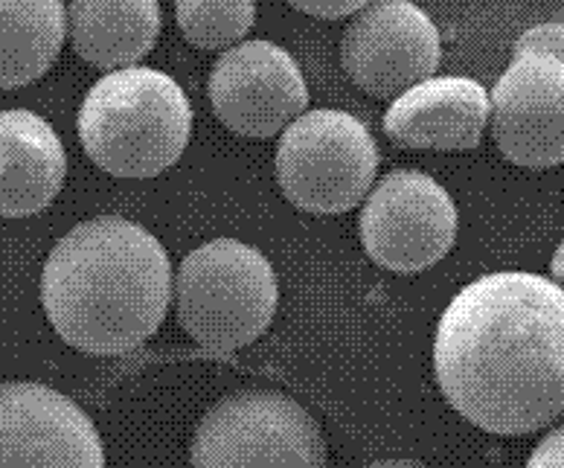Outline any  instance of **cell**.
I'll list each match as a JSON object with an SVG mask.
<instances>
[{
    "mask_svg": "<svg viewBox=\"0 0 564 468\" xmlns=\"http://www.w3.org/2000/svg\"><path fill=\"white\" fill-rule=\"evenodd\" d=\"M436 384L454 411L498 436H524L564 413V291L498 271L468 283L440 317Z\"/></svg>",
    "mask_w": 564,
    "mask_h": 468,
    "instance_id": "obj_1",
    "label": "cell"
},
{
    "mask_svg": "<svg viewBox=\"0 0 564 468\" xmlns=\"http://www.w3.org/2000/svg\"><path fill=\"white\" fill-rule=\"evenodd\" d=\"M170 297V253L129 218L82 221L41 271L47 320L88 356H122L145 344L161 329Z\"/></svg>",
    "mask_w": 564,
    "mask_h": 468,
    "instance_id": "obj_2",
    "label": "cell"
},
{
    "mask_svg": "<svg viewBox=\"0 0 564 468\" xmlns=\"http://www.w3.org/2000/svg\"><path fill=\"white\" fill-rule=\"evenodd\" d=\"M189 134V99L172 76L154 67L108 73L82 99L85 154L117 178L161 175L184 154Z\"/></svg>",
    "mask_w": 564,
    "mask_h": 468,
    "instance_id": "obj_3",
    "label": "cell"
},
{
    "mask_svg": "<svg viewBox=\"0 0 564 468\" xmlns=\"http://www.w3.org/2000/svg\"><path fill=\"white\" fill-rule=\"evenodd\" d=\"M280 285L271 262L236 239H213L181 262L177 324L213 352L248 347L271 326Z\"/></svg>",
    "mask_w": 564,
    "mask_h": 468,
    "instance_id": "obj_4",
    "label": "cell"
},
{
    "mask_svg": "<svg viewBox=\"0 0 564 468\" xmlns=\"http://www.w3.org/2000/svg\"><path fill=\"white\" fill-rule=\"evenodd\" d=\"M193 468H326L317 420L280 390L245 388L218 399L193 436Z\"/></svg>",
    "mask_w": 564,
    "mask_h": 468,
    "instance_id": "obj_5",
    "label": "cell"
},
{
    "mask_svg": "<svg viewBox=\"0 0 564 468\" xmlns=\"http://www.w3.org/2000/svg\"><path fill=\"white\" fill-rule=\"evenodd\" d=\"M379 145L352 113L321 108L282 131L276 181L294 207L317 216L352 210L372 189Z\"/></svg>",
    "mask_w": 564,
    "mask_h": 468,
    "instance_id": "obj_6",
    "label": "cell"
},
{
    "mask_svg": "<svg viewBox=\"0 0 564 468\" xmlns=\"http://www.w3.org/2000/svg\"><path fill=\"white\" fill-rule=\"evenodd\" d=\"M358 230L376 265L395 274H420L454 248L457 207L434 178L399 170L367 195Z\"/></svg>",
    "mask_w": 564,
    "mask_h": 468,
    "instance_id": "obj_7",
    "label": "cell"
},
{
    "mask_svg": "<svg viewBox=\"0 0 564 468\" xmlns=\"http://www.w3.org/2000/svg\"><path fill=\"white\" fill-rule=\"evenodd\" d=\"M443 41L434 21L408 0L367 3L340 39V62L349 79L379 99L434 79Z\"/></svg>",
    "mask_w": 564,
    "mask_h": 468,
    "instance_id": "obj_8",
    "label": "cell"
},
{
    "mask_svg": "<svg viewBox=\"0 0 564 468\" xmlns=\"http://www.w3.org/2000/svg\"><path fill=\"white\" fill-rule=\"evenodd\" d=\"M213 111L242 138H274L306 113L308 88L289 50L271 41H242L225 50L207 81Z\"/></svg>",
    "mask_w": 564,
    "mask_h": 468,
    "instance_id": "obj_9",
    "label": "cell"
},
{
    "mask_svg": "<svg viewBox=\"0 0 564 468\" xmlns=\"http://www.w3.org/2000/svg\"><path fill=\"white\" fill-rule=\"evenodd\" d=\"M0 468H106V451L97 425L65 393L35 381H3Z\"/></svg>",
    "mask_w": 564,
    "mask_h": 468,
    "instance_id": "obj_10",
    "label": "cell"
},
{
    "mask_svg": "<svg viewBox=\"0 0 564 468\" xmlns=\"http://www.w3.org/2000/svg\"><path fill=\"white\" fill-rule=\"evenodd\" d=\"M500 154L524 170L564 163V65L547 56H512L489 102Z\"/></svg>",
    "mask_w": 564,
    "mask_h": 468,
    "instance_id": "obj_11",
    "label": "cell"
},
{
    "mask_svg": "<svg viewBox=\"0 0 564 468\" xmlns=\"http://www.w3.org/2000/svg\"><path fill=\"white\" fill-rule=\"evenodd\" d=\"M489 94L468 76H434L404 90L384 113L388 138L408 149L466 152L484 140Z\"/></svg>",
    "mask_w": 564,
    "mask_h": 468,
    "instance_id": "obj_12",
    "label": "cell"
},
{
    "mask_svg": "<svg viewBox=\"0 0 564 468\" xmlns=\"http://www.w3.org/2000/svg\"><path fill=\"white\" fill-rule=\"evenodd\" d=\"M67 175L65 145L44 117L24 108L0 111V216L47 210Z\"/></svg>",
    "mask_w": 564,
    "mask_h": 468,
    "instance_id": "obj_13",
    "label": "cell"
},
{
    "mask_svg": "<svg viewBox=\"0 0 564 468\" xmlns=\"http://www.w3.org/2000/svg\"><path fill=\"white\" fill-rule=\"evenodd\" d=\"M73 50L99 70H129L154 47L161 33V7L154 0H76L67 9Z\"/></svg>",
    "mask_w": 564,
    "mask_h": 468,
    "instance_id": "obj_14",
    "label": "cell"
},
{
    "mask_svg": "<svg viewBox=\"0 0 564 468\" xmlns=\"http://www.w3.org/2000/svg\"><path fill=\"white\" fill-rule=\"evenodd\" d=\"M67 7L58 0L0 3V90L41 79L62 53Z\"/></svg>",
    "mask_w": 564,
    "mask_h": 468,
    "instance_id": "obj_15",
    "label": "cell"
},
{
    "mask_svg": "<svg viewBox=\"0 0 564 468\" xmlns=\"http://www.w3.org/2000/svg\"><path fill=\"white\" fill-rule=\"evenodd\" d=\"M175 18L184 39L195 47L230 50L253 26L257 3H250V0H225V3L181 0L175 3Z\"/></svg>",
    "mask_w": 564,
    "mask_h": 468,
    "instance_id": "obj_16",
    "label": "cell"
},
{
    "mask_svg": "<svg viewBox=\"0 0 564 468\" xmlns=\"http://www.w3.org/2000/svg\"><path fill=\"white\" fill-rule=\"evenodd\" d=\"M516 56H547L564 65V24H539L516 41Z\"/></svg>",
    "mask_w": 564,
    "mask_h": 468,
    "instance_id": "obj_17",
    "label": "cell"
},
{
    "mask_svg": "<svg viewBox=\"0 0 564 468\" xmlns=\"http://www.w3.org/2000/svg\"><path fill=\"white\" fill-rule=\"evenodd\" d=\"M291 7L297 9V12H306V15L332 21V18L358 15L367 3H361V0H321V3H315V0H297V3H291Z\"/></svg>",
    "mask_w": 564,
    "mask_h": 468,
    "instance_id": "obj_18",
    "label": "cell"
},
{
    "mask_svg": "<svg viewBox=\"0 0 564 468\" xmlns=\"http://www.w3.org/2000/svg\"><path fill=\"white\" fill-rule=\"evenodd\" d=\"M527 468H564V425L547 434L530 454Z\"/></svg>",
    "mask_w": 564,
    "mask_h": 468,
    "instance_id": "obj_19",
    "label": "cell"
},
{
    "mask_svg": "<svg viewBox=\"0 0 564 468\" xmlns=\"http://www.w3.org/2000/svg\"><path fill=\"white\" fill-rule=\"evenodd\" d=\"M550 271H553V283L564 291V242L558 244L556 253H553V262H550Z\"/></svg>",
    "mask_w": 564,
    "mask_h": 468,
    "instance_id": "obj_20",
    "label": "cell"
},
{
    "mask_svg": "<svg viewBox=\"0 0 564 468\" xmlns=\"http://www.w3.org/2000/svg\"><path fill=\"white\" fill-rule=\"evenodd\" d=\"M367 468H427V466L420 460H379V462H370Z\"/></svg>",
    "mask_w": 564,
    "mask_h": 468,
    "instance_id": "obj_21",
    "label": "cell"
}]
</instances>
